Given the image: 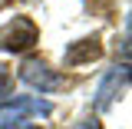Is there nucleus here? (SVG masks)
<instances>
[{"label": "nucleus", "instance_id": "nucleus-1", "mask_svg": "<svg viewBox=\"0 0 132 129\" xmlns=\"http://www.w3.org/2000/svg\"><path fill=\"white\" fill-rule=\"evenodd\" d=\"M53 106L40 96H16L10 103H0V129H27L30 116H50Z\"/></svg>", "mask_w": 132, "mask_h": 129}, {"label": "nucleus", "instance_id": "nucleus-2", "mask_svg": "<svg viewBox=\"0 0 132 129\" xmlns=\"http://www.w3.org/2000/svg\"><path fill=\"white\" fill-rule=\"evenodd\" d=\"M36 40H40V30L30 17H13L0 27V50L3 53H27L36 47Z\"/></svg>", "mask_w": 132, "mask_h": 129}, {"label": "nucleus", "instance_id": "nucleus-3", "mask_svg": "<svg viewBox=\"0 0 132 129\" xmlns=\"http://www.w3.org/2000/svg\"><path fill=\"white\" fill-rule=\"evenodd\" d=\"M20 80L33 86V89H40V93H56V89H66V76L63 73H56L46 60H23L20 66Z\"/></svg>", "mask_w": 132, "mask_h": 129}, {"label": "nucleus", "instance_id": "nucleus-4", "mask_svg": "<svg viewBox=\"0 0 132 129\" xmlns=\"http://www.w3.org/2000/svg\"><path fill=\"white\" fill-rule=\"evenodd\" d=\"M126 86H129V66L122 63V66H116V70H109L102 76V83L96 89V109H109L119 99V93H126Z\"/></svg>", "mask_w": 132, "mask_h": 129}, {"label": "nucleus", "instance_id": "nucleus-5", "mask_svg": "<svg viewBox=\"0 0 132 129\" xmlns=\"http://www.w3.org/2000/svg\"><path fill=\"white\" fill-rule=\"evenodd\" d=\"M102 56V43H99V36H82L76 43H69L66 47V66H82V63H93Z\"/></svg>", "mask_w": 132, "mask_h": 129}, {"label": "nucleus", "instance_id": "nucleus-6", "mask_svg": "<svg viewBox=\"0 0 132 129\" xmlns=\"http://www.w3.org/2000/svg\"><path fill=\"white\" fill-rule=\"evenodd\" d=\"M10 89H13V76H10V70L0 63V99L10 96Z\"/></svg>", "mask_w": 132, "mask_h": 129}, {"label": "nucleus", "instance_id": "nucleus-7", "mask_svg": "<svg viewBox=\"0 0 132 129\" xmlns=\"http://www.w3.org/2000/svg\"><path fill=\"white\" fill-rule=\"evenodd\" d=\"M79 129H99V123H96V119H89V123H82Z\"/></svg>", "mask_w": 132, "mask_h": 129}, {"label": "nucleus", "instance_id": "nucleus-8", "mask_svg": "<svg viewBox=\"0 0 132 129\" xmlns=\"http://www.w3.org/2000/svg\"><path fill=\"white\" fill-rule=\"evenodd\" d=\"M30 129H40V126H30Z\"/></svg>", "mask_w": 132, "mask_h": 129}]
</instances>
